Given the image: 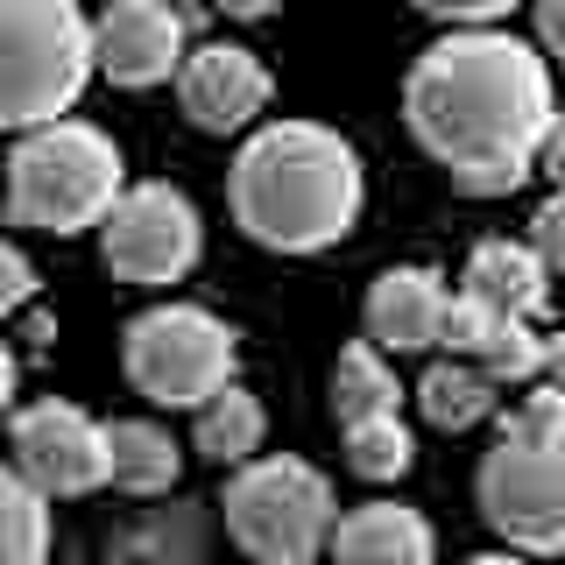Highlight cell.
<instances>
[{
    "label": "cell",
    "instance_id": "obj_1",
    "mask_svg": "<svg viewBox=\"0 0 565 565\" xmlns=\"http://www.w3.org/2000/svg\"><path fill=\"white\" fill-rule=\"evenodd\" d=\"M552 64L509 29H452L411 64L403 120L417 149L473 199H502L537 170L552 128Z\"/></svg>",
    "mask_w": 565,
    "mask_h": 565
},
{
    "label": "cell",
    "instance_id": "obj_2",
    "mask_svg": "<svg viewBox=\"0 0 565 565\" xmlns=\"http://www.w3.org/2000/svg\"><path fill=\"white\" fill-rule=\"evenodd\" d=\"M226 199H234V226L255 247L318 255V247L353 234L367 177H361L353 141H340L332 128H318V120H269V128H255L241 141Z\"/></svg>",
    "mask_w": 565,
    "mask_h": 565
},
{
    "label": "cell",
    "instance_id": "obj_3",
    "mask_svg": "<svg viewBox=\"0 0 565 565\" xmlns=\"http://www.w3.org/2000/svg\"><path fill=\"white\" fill-rule=\"evenodd\" d=\"M120 191H128V163H120L114 135H99L93 120L57 114L43 128H22L8 156V220L35 234H85L114 212Z\"/></svg>",
    "mask_w": 565,
    "mask_h": 565
},
{
    "label": "cell",
    "instance_id": "obj_4",
    "mask_svg": "<svg viewBox=\"0 0 565 565\" xmlns=\"http://www.w3.org/2000/svg\"><path fill=\"white\" fill-rule=\"evenodd\" d=\"M481 516L509 537V552L558 558L565 552V403L530 396L502 417L481 459Z\"/></svg>",
    "mask_w": 565,
    "mask_h": 565
},
{
    "label": "cell",
    "instance_id": "obj_5",
    "mask_svg": "<svg viewBox=\"0 0 565 565\" xmlns=\"http://www.w3.org/2000/svg\"><path fill=\"white\" fill-rule=\"evenodd\" d=\"M93 22L78 0H0V128H43L93 78Z\"/></svg>",
    "mask_w": 565,
    "mask_h": 565
},
{
    "label": "cell",
    "instance_id": "obj_6",
    "mask_svg": "<svg viewBox=\"0 0 565 565\" xmlns=\"http://www.w3.org/2000/svg\"><path fill=\"white\" fill-rule=\"evenodd\" d=\"M226 537L241 544L255 565H311L326 552L332 523H340V502H332V481L311 467V459H241V473L226 481Z\"/></svg>",
    "mask_w": 565,
    "mask_h": 565
},
{
    "label": "cell",
    "instance_id": "obj_7",
    "mask_svg": "<svg viewBox=\"0 0 565 565\" xmlns=\"http://www.w3.org/2000/svg\"><path fill=\"white\" fill-rule=\"evenodd\" d=\"M120 367L149 403L163 411H199L212 388L234 382L241 347L205 305H149L120 340Z\"/></svg>",
    "mask_w": 565,
    "mask_h": 565
},
{
    "label": "cell",
    "instance_id": "obj_8",
    "mask_svg": "<svg viewBox=\"0 0 565 565\" xmlns=\"http://www.w3.org/2000/svg\"><path fill=\"white\" fill-rule=\"evenodd\" d=\"M205 247L199 205L170 184H128L114 199V212L99 220V255L120 282H141V290H163V282H184L191 262Z\"/></svg>",
    "mask_w": 565,
    "mask_h": 565
},
{
    "label": "cell",
    "instance_id": "obj_9",
    "mask_svg": "<svg viewBox=\"0 0 565 565\" xmlns=\"http://www.w3.org/2000/svg\"><path fill=\"white\" fill-rule=\"evenodd\" d=\"M14 467L29 473L35 488L57 502V494H93L114 481V459H106V424H93L78 411V403H29V411H14Z\"/></svg>",
    "mask_w": 565,
    "mask_h": 565
},
{
    "label": "cell",
    "instance_id": "obj_10",
    "mask_svg": "<svg viewBox=\"0 0 565 565\" xmlns=\"http://www.w3.org/2000/svg\"><path fill=\"white\" fill-rule=\"evenodd\" d=\"M184 50H191V22L170 0H114L93 22V64L120 93H149V85L177 78Z\"/></svg>",
    "mask_w": 565,
    "mask_h": 565
},
{
    "label": "cell",
    "instance_id": "obj_11",
    "mask_svg": "<svg viewBox=\"0 0 565 565\" xmlns=\"http://www.w3.org/2000/svg\"><path fill=\"white\" fill-rule=\"evenodd\" d=\"M177 106L205 135H241L269 106V64L241 43H199L177 64Z\"/></svg>",
    "mask_w": 565,
    "mask_h": 565
},
{
    "label": "cell",
    "instance_id": "obj_12",
    "mask_svg": "<svg viewBox=\"0 0 565 565\" xmlns=\"http://www.w3.org/2000/svg\"><path fill=\"white\" fill-rule=\"evenodd\" d=\"M446 305H452V290H446L438 269H424V262L382 269L375 290H367V340L382 353H431Z\"/></svg>",
    "mask_w": 565,
    "mask_h": 565
},
{
    "label": "cell",
    "instance_id": "obj_13",
    "mask_svg": "<svg viewBox=\"0 0 565 565\" xmlns=\"http://www.w3.org/2000/svg\"><path fill=\"white\" fill-rule=\"evenodd\" d=\"M332 565H438V544H431V523L403 502H361L332 523L326 537Z\"/></svg>",
    "mask_w": 565,
    "mask_h": 565
},
{
    "label": "cell",
    "instance_id": "obj_14",
    "mask_svg": "<svg viewBox=\"0 0 565 565\" xmlns=\"http://www.w3.org/2000/svg\"><path fill=\"white\" fill-rule=\"evenodd\" d=\"M459 290H467L473 305L502 311V318H537L544 297H552V269H544V255L523 247V241H481L467 255Z\"/></svg>",
    "mask_w": 565,
    "mask_h": 565
},
{
    "label": "cell",
    "instance_id": "obj_15",
    "mask_svg": "<svg viewBox=\"0 0 565 565\" xmlns=\"http://www.w3.org/2000/svg\"><path fill=\"white\" fill-rule=\"evenodd\" d=\"M106 459H114V488L128 494H170L177 473H184V452L163 424L128 417V424H106Z\"/></svg>",
    "mask_w": 565,
    "mask_h": 565
},
{
    "label": "cell",
    "instance_id": "obj_16",
    "mask_svg": "<svg viewBox=\"0 0 565 565\" xmlns=\"http://www.w3.org/2000/svg\"><path fill=\"white\" fill-rule=\"evenodd\" d=\"M262 431H269V417H262V403L247 396L241 382L212 388L199 403V431H191V446H199L212 467H241V459L262 452Z\"/></svg>",
    "mask_w": 565,
    "mask_h": 565
},
{
    "label": "cell",
    "instance_id": "obj_17",
    "mask_svg": "<svg viewBox=\"0 0 565 565\" xmlns=\"http://www.w3.org/2000/svg\"><path fill=\"white\" fill-rule=\"evenodd\" d=\"M396 403H403V388H396L388 353L375 340L347 347L340 367H332V417H340V431L347 424H367V417H396Z\"/></svg>",
    "mask_w": 565,
    "mask_h": 565
},
{
    "label": "cell",
    "instance_id": "obj_18",
    "mask_svg": "<svg viewBox=\"0 0 565 565\" xmlns=\"http://www.w3.org/2000/svg\"><path fill=\"white\" fill-rule=\"evenodd\" d=\"M417 411L431 417L438 431H467V424L494 417V382H488L473 361H459V353H446V361H438L431 375L417 382Z\"/></svg>",
    "mask_w": 565,
    "mask_h": 565
},
{
    "label": "cell",
    "instance_id": "obj_19",
    "mask_svg": "<svg viewBox=\"0 0 565 565\" xmlns=\"http://www.w3.org/2000/svg\"><path fill=\"white\" fill-rule=\"evenodd\" d=\"M50 558V494L22 467H0V565Z\"/></svg>",
    "mask_w": 565,
    "mask_h": 565
},
{
    "label": "cell",
    "instance_id": "obj_20",
    "mask_svg": "<svg viewBox=\"0 0 565 565\" xmlns=\"http://www.w3.org/2000/svg\"><path fill=\"white\" fill-rule=\"evenodd\" d=\"M114 565H205V516L199 509H163L120 537Z\"/></svg>",
    "mask_w": 565,
    "mask_h": 565
},
{
    "label": "cell",
    "instance_id": "obj_21",
    "mask_svg": "<svg viewBox=\"0 0 565 565\" xmlns=\"http://www.w3.org/2000/svg\"><path fill=\"white\" fill-rule=\"evenodd\" d=\"M411 424L403 417H367V424H347V467L361 473V481H403L411 473Z\"/></svg>",
    "mask_w": 565,
    "mask_h": 565
},
{
    "label": "cell",
    "instance_id": "obj_22",
    "mask_svg": "<svg viewBox=\"0 0 565 565\" xmlns=\"http://www.w3.org/2000/svg\"><path fill=\"white\" fill-rule=\"evenodd\" d=\"M537 361H544V332L530 326V318H502V326L488 332V347L473 353V367L502 388V382H537Z\"/></svg>",
    "mask_w": 565,
    "mask_h": 565
},
{
    "label": "cell",
    "instance_id": "obj_23",
    "mask_svg": "<svg viewBox=\"0 0 565 565\" xmlns=\"http://www.w3.org/2000/svg\"><path fill=\"white\" fill-rule=\"evenodd\" d=\"M530 247L544 255V269L565 276V191H552V199L537 205V220H530Z\"/></svg>",
    "mask_w": 565,
    "mask_h": 565
},
{
    "label": "cell",
    "instance_id": "obj_24",
    "mask_svg": "<svg viewBox=\"0 0 565 565\" xmlns=\"http://www.w3.org/2000/svg\"><path fill=\"white\" fill-rule=\"evenodd\" d=\"M35 297V262L14 241H0V318H14Z\"/></svg>",
    "mask_w": 565,
    "mask_h": 565
},
{
    "label": "cell",
    "instance_id": "obj_25",
    "mask_svg": "<svg viewBox=\"0 0 565 565\" xmlns=\"http://www.w3.org/2000/svg\"><path fill=\"white\" fill-rule=\"evenodd\" d=\"M431 22H452V29H488V22H502L516 0H417Z\"/></svg>",
    "mask_w": 565,
    "mask_h": 565
},
{
    "label": "cell",
    "instance_id": "obj_26",
    "mask_svg": "<svg viewBox=\"0 0 565 565\" xmlns=\"http://www.w3.org/2000/svg\"><path fill=\"white\" fill-rule=\"evenodd\" d=\"M537 50L565 57V0H537Z\"/></svg>",
    "mask_w": 565,
    "mask_h": 565
},
{
    "label": "cell",
    "instance_id": "obj_27",
    "mask_svg": "<svg viewBox=\"0 0 565 565\" xmlns=\"http://www.w3.org/2000/svg\"><path fill=\"white\" fill-rule=\"evenodd\" d=\"M537 388H544V396H558V403H565V332H552V340H544V361H537Z\"/></svg>",
    "mask_w": 565,
    "mask_h": 565
},
{
    "label": "cell",
    "instance_id": "obj_28",
    "mask_svg": "<svg viewBox=\"0 0 565 565\" xmlns=\"http://www.w3.org/2000/svg\"><path fill=\"white\" fill-rule=\"evenodd\" d=\"M537 170L552 177V184L565 191V114H552V128H544V149H537Z\"/></svg>",
    "mask_w": 565,
    "mask_h": 565
},
{
    "label": "cell",
    "instance_id": "obj_29",
    "mask_svg": "<svg viewBox=\"0 0 565 565\" xmlns=\"http://www.w3.org/2000/svg\"><path fill=\"white\" fill-rule=\"evenodd\" d=\"M14 382H22V361H14V347L0 340V417L14 411Z\"/></svg>",
    "mask_w": 565,
    "mask_h": 565
},
{
    "label": "cell",
    "instance_id": "obj_30",
    "mask_svg": "<svg viewBox=\"0 0 565 565\" xmlns=\"http://www.w3.org/2000/svg\"><path fill=\"white\" fill-rule=\"evenodd\" d=\"M220 14H234V22H262V14H276L282 0H212Z\"/></svg>",
    "mask_w": 565,
    "mask_h": 565
},
{
    "label": "cell",
    "instance_id": "obj_31",
    "mask_svg": "<svg viewBox=\"0 0 565 565\" xmlns=\"http://www.w3.org/2000/svg\"><path fill=\"white\" fill-rule=\"evenodd\" d=\"M467 565H530V552H481V558H467Z\"/></svg>",
    "mask_w": 565,
    "mask_h": 565
}]
</instances>
